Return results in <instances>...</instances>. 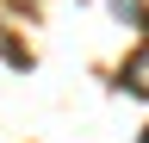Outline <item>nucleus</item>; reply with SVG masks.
I'll use <instances>...</instances> for the list:
<instances>
[{
	"mask_svg": "<svg viewBox=\"0 0 149 143\" xmlns=\"http://www.w3.org/2000/svg\"><path fill=\"white\" fill-rule=\"evenodd\" d=\"M143 143H149V131H143Z\"/></svg>",
	"mask_w": 149,
	"mask_h": 143,
	"instance_id": "nucleus-2",
	"label": "nucleus"
},
{
	"mask_svg": "<svg viewBox=\"0 0 149 143\" xmlns=\"http://www.w3.org/2000/svg\"><path fill=\"white\" fill-rule=\"evenodd\" d=\"M124 81L137 87V93H149V50H137V56L124 62Z\"/></svg>",
	"mask_w": 149,
	"mask_h": 143,
	"instance_id": "nucleus-1",
	"label": "nucleus"
}]
</instances>
